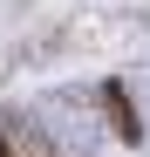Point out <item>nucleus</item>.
Here are the masks:
<instances>
[{
  "label": "nucleus",
  "instance_id": "f257e3e1",
  "mask_svg": "<svg viewBox=\"0 0 150 157\" xmlns=\"http://www.w3.org/2000/svg\"><path fill=\"white\" fill-rule=\"evenodd\" d=\"M0 157H62V150L48 144L34 123H21V116H0Z\"/></svg>",
  "mask_w": 150,
  "mask_h": 157
},
{
  "label": "nucleus",
  "instance_id": "f03ea898",
  "mask_svg": "<svg viewBox=\"0 0 150 157\" xmlns=\"http://www.w3.org/2000/svg\"><path fill=\"white\" fill-rule=\"evenodd\" d=\"M103 116H109V130H116V144H137L143 137V123H137V109H130V96H123V82H103Z\"/></svg>",
  "mask_w": 150,
  "mask_h": 157
}]
</instances>
